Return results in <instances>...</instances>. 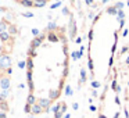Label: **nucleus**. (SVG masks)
Instances as JSON below:
<instances>
[{"mask_svg": "<svg viewBox=\"0 0 129 118\" xmlns=\"http://www.w3.org/2000/svg\"><path fill=\"white\" fill-rule=\"evenodd\" d=\"M70 75V42L64 28L53 26L34 38L26 53L28 104L25 111L42 114L62 96Z\"/></svg>", "mask_w": 129, "mask_h": 118, "instance_id": "1", "label": "nucleus"}, {"mask_svg": "<svg viewBox=\"0 0 129 118\" xmlns=\"http://www.w3.org/2000/svg\"><path fill=\"white\" fill-rule=\"evenodd\" d=\"M123 14L117 6H107L96 14L87 34V68L92 85L103 87L115 65Z\"/></svg>", "mask_w": 129, "mask_h": 118, "instance_id": "2", "label": "nucleus"}, {"mask_svg": "<svg viewBox=\"0 0 129 118\" xmlns=\"http://www.w3.org/2000/svg\"><path fill=\"white\" fill-rule=\"evenodd\" d=\"M17 4L24 7H28V9H40V7H45L50 3L51 0H13Z\"/></svg>", "mask_w": 129, "mask_h": 118, "instance_id": "3", "label": "nucleus"}]
</instances>
